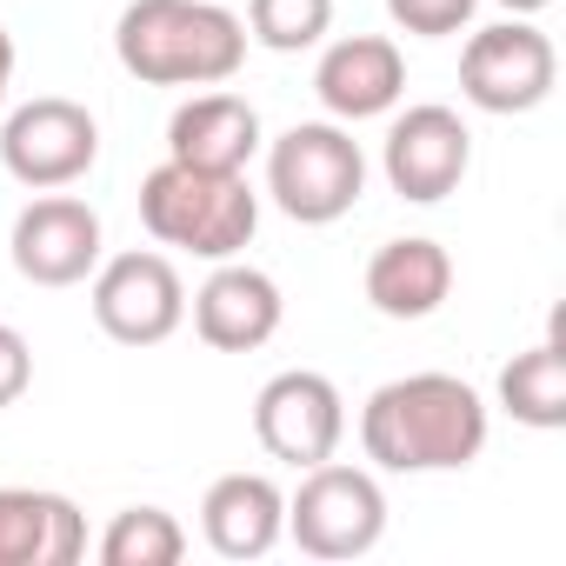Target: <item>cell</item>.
I'll return each mask as SVG.
<instances>
[{"mask_svg": "<svg viewBox=\"0 0 566 566\" xmlns=\"http://www.w3.org/2000/svg\"><path fill=\"white\" fill-rule=\"evenodd\" d=\"M360 447L380 473H460L486 447V400L460 374H407L367 394Z\"/></svg>", "mask_w": 566, "mask_h": 566, "instance_id": "cell-1", "label": "cell"}, {"mask_svg": "<svg viewBox=\"0 0 566 566\" xmlns=\"http://www.w3.org/2000/svg\"><path fill=\"white\" fill-rule=\"evenodd\" d=\"M114 54L147 87H220L247 61V21L213 0H127Z\"/></svg>", "mask_w": 566, "mask_h": 566, "instance_id": "cell-2", "label": "cell"}, {"mask_svg": "<svg viewBox=\"0 0 566 566\" xmlns=\"http://www.w3.org/2000/svg\"><path fill=\"white\" fill-rule=\"evenodd\" d=\"M140 227L160 247H180L200 260H233L260 227V193L247 187V174H200V167L160 160L140 180Z\"/></svg>", "mask_w": 566, "mask_h": 566, "instance_id": "cell-3", "label": "cell"}, {"mask_svg": "<svg viewBox=\"0 0 566 566\" xmlns=\"http://www.w3.org/2000/svg\"><path fill=\"white\" fill-rule=\"evenodd\" d=\"M266 193L287 220L327 227L367 193V154L340 120H301L266 147Z\"/></svg>", "mask_w": 566, "mask_h": 566, "instance_id": "cell-4", "label": "cell"}, {"mask_svg": "<svg viewBox=\"0 0 566 566\" xmlns=\"http://www.w3.org/2000/svg\"><path fill=\"white\" fill-rule=\"evenodd\" d=\"M287 533L307 559H360L387 533V493L367 467L321 460L301 473V493L287 500Z\"/></svg>", "mask_w": 566, "mask_h": 566, "instance_id": "cell-5", "label": "cell"}, {"mask_svg": "<svg viewBox=\"0 0 566 566\" xmlns=\"http://www.w3.org/2000/svg\"><path fill=\"white\" fill-rule=\"evenodd\" d=\"M553 81H559V54L526 14H513L500 28H480L460 48V94L480 114H533L553 94Z\"/></svg>", "mask_w": 566, "mask_h": 566, "instance_id": "cell-6", "label": "cell"}, {"mask_svg": "<svg viewBox=\"0 0 566 566\" xmlns=\"http://www.w3.org/2000/svg\"><path fill=\"white\" fill-rule=\"evenodd\" d=\"M94 321L120 347H160L187 321V287L167 253H114L94 266Z\"/></svg>", "mask_w": 566, "mask_h": 566, "instance_id": "cell-7", "label": "cell"}, {"mask_svg": "<svg viewBox=\"0 0 566 566\" xmlns=\"http://www.w3.org/2000/svg\"><path fill=\"white\" fill-rule=\"evenodd\" d=\"M94 160H101V127H94V114L81 101L41 94V101L14 107L8 127H0V167L34 193L74 187Z\"/></svg>", "mask_w": 566, "mask_h": 566, "instance_id": "cell-8", "label": "cell"}, {"mask_svg": "<svg viewBox=\"0 0 566 566\" xmlns=\"http://www.w3.org/2000/svg\"><path fill=\"white\" fill-rule=\"evenodd\" d=\"M253 433L273 460H287V467H321L340 453V433H347V400L327 374L314 367H287V374H273L260 394H253Z\"/></svg>", "mask_w": 566, "mask_h": 566, "instance_id": "cell-9", "label": "cell"}, {"mask_svg": "<svg viewBox=\"0 0 566 566\" xmlns=\"http://www.w3.org/2000/svg\"><path fill=\"white\" fill-rule=\"evenodd\" d=\"M380 167H387V187L413 207H433L447 200L467 167H473V134L453 107H407L394 127H387V147H380Z\"/></svg>", "mask_w": 566, "mask_h": 566, "instance_id": "cell-10", "label": "cell"}, {"mask_svg": "<svg viewBox=\"0 0 566 566\" xmlns=\"http://www.w3.org/2000/svg\"><path fill=\"white\" fill-rule=\"evenodd\" d=\"M14 266L34 287H81L101 266V213L74 193H41L14 220Z\"/></svg>", "mask_w": 566, "mask_h": 566, "instance_id": "cell-11", "label": "cell"}, {"mask_svg": "<svg viewBox=\"0 0 566 566\" xmlns=\"http://www.w3.org/2000/svg\"><path fill=\"white\" fill-rule=\"evenodd\" d=\"M280 314H287V301H280L273 273H260L247 260H213V273L200 280V294H193V334L213 354L266 347L280 334Z\"/></svg>", "mask_w": 566, "mask_h": 566, "instance_id": "cell-12", "label": "cell"}, {"mask_svg": "<svg viewBox=\"0 0 566 566\" xmlns=\"http://www.w3.org/2000/svg\"><path fill=\"white\" fill-rule=\"evenodd\" d=\"M314 94H321V107H327L340 127H347V120H380V114H394L400 94H407V61H400V48H394L387 34H347V41H334V48L321 54Z\"/></svg>", "mask_w": 566, "mask_h": 566, "instance_id": "cell-13", "label": "cell"}, {"mask_svg": "<svg viewBox=\"0 0 566 566\" xmlns=\"http://www.w3.org/2000/svg\"><path fill=\"white\" fill-rule=\"evenodd\" d=\"M200 533L220 559H260L287 533V493L266 473H220L200 500Z\"/></svg>", "mask_w": 566, "mask_h": 566, "instance_id": "cell-14", "label": "cell"}, {"mask_svg": "<svg viewBox=\"0 0 566 566\" xmlns=\"http://www.w3.org/2000/svg\"><path fill=\"white\" fill-rule=\"evenodd\" d=\"M260 154V114L240 94H193L167 120V160L200 174H247Z\"/></svg>", "mask_w": 566, "mask_h": 566, "instance_id": "cell-15", "label": "cell"}, {"mask_svg": "<svg viewBox=\"0 0 566 566\" xmlns=\"http://www.w3.org/2000/svg\"><path fill=\"white\" fill-rule=\"evenodd\" d=\"M87 553V520L67 493L0 486V566H74Z\"/></svg>", "mask_w": 566, "mask_h": 566, "instance_id": "cell-16", "label": "cell"}, {"mask_svg": "<svg viewBox=\"0 0 566 566\" xmlns=\"http://www.w3.org/2000/svg\"><path fill=\"white\" fill-rule=\"evenodd\" d=\"M447 294H453V260L427 233H400L367 260V301L387 321H427L447 307Z\"/></svg>", "mask_w": 566, "mask_h": 566, "instance_id": "cell-17", "label": "cell"}, {"mask_svg": "<svg viewBox=\"0 0 566 566\" xmlns=\"http://www.w3.org/2000/svg\"><path fill=\"white\" fill-rule=\"evenodd\" d=\"M500 407L533 433L566 427V354H559V340H539L500 367Z\"/></svg>", "mask_w": 566, "mask_h": 566, "instance_id": "cell-18", "label": "cell"}, {"mask_svg": "<svg viewBox=\"0 0 566 566\" xmlns=\"http://www.w3.org/2000/svg\"><path fill=\"white\" fill-rule=\"evenodd\" d=\"M180 553H187V533L167 506H127L101 533L107 566H180Z\"/></svg>", "mask_w": 566, "mask_h": 566, "instance_id": "cell-19", "label": "cell"}, {"mask_svg": "<svg viewBox=\"0 0 566 566\" xmlns=\"http://www.w3.org/2000/svg\"><path fill=\"white\" fill-rule=\"evenodd\" d=\"M327 28H334V0H247V41H260L266 54L321 48Z\"/></svg>", "mask_w": 566, "mask_h": 566, "instance_id": "cell-20", "label": "cell"}, {"mask_svg": "<svg viewBox=\"0 0 566 566\" xmlns=\"http://www.w3.org/2000/svg\"><path fill=\"white\" fill-rule=\"evenodd\" d=\"M473 8H480V0H387L394 28H407V34H420V41L460 34V28L473 21Z\"/></svg>", "mask_w": 566, "mask_h": 566, "instance_id": "cell-21", "label": "cell"}, {"mask_svg": "<svg viewBox=\"0 0 566 566\" xmlns=\"http://www.w3.org/2000/svg\"><path fill=\"white\" fill-rule=\"evenodd\" d=\"M34 387V347L21 340V327L0 321V407H14Z\"/></svg>", "mask_w": 566, "mask_h": 566, "instance_id": "cell-22", "label": "cell"}, {"mask_svg": "<svg viewBox=\"0 0 566 566\" xmlns=\"http://www.w3.org/2000/svg\"><path fill=\"white\" fill-rule=\"evenodd\" d=\"M8 87H14V34L0 28V101H8Z\"/></svg>", "mask_w": 566, "mask_h": 566, "instance_id": "cell-23", "label": "cell"}, {"mask_svg": "<svg viewBox=\"0 0 566 566\" xmlns=\"http://www.w3.org/2000/svg\"><path fill=\"white\" fill-rule=\"evenodd\" d=\"M506 14H539V8H553V0H500Z\"/></svg>", "mask_w": 566, "mask_h": 566, "instance_id": "cell-24", "label": "cell"}]
</instances>
